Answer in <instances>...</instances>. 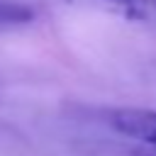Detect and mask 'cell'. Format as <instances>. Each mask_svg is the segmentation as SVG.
Returning <instances> with one entry per match:
<instances>
[{
    "label": "cell",
    "mask_w": 156,
    "mask_h": 156,
    "mask_svg": "<svg viewBox=\"0 0 156 156\" xmlns=\"http://www.w3.org/2000/svg\"><path fill=\"white\" fill-rule=\"evenodd\" d=\"M107 122L122 136L156 149V110L119 107V110H112L107 115Z\"/></svg>",
    "instance_id": "6da1fadb"
},
{
    "label": "cell",
    "mask_w": 156,
    "mask_h": 156,
    "mask_svg": "<svg viewBox=\"0 0 156 156\" xmlns=\"http://www.w3.org/2000/svg\"><path fill=\"white\" fill-rule=\"evenodd\" d=\"M32 17V10L12 2H0V22H27Z\"/></svg>",
    "instance_id": "7a4b0ae2"
}]
</instances>
